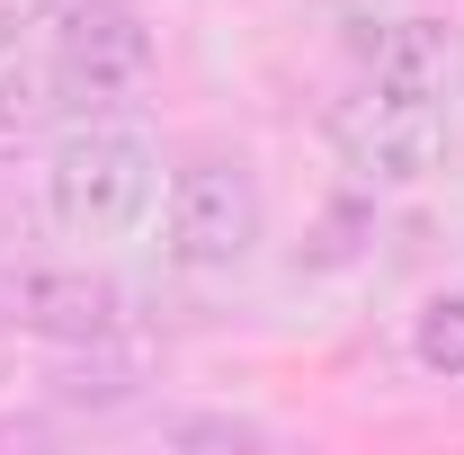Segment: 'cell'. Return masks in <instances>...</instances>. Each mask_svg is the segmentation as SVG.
Here are the masks:
<instances>
[{"label": "cell", "instance_id": "obj_1", "mask_svg": "<svg viewBox=\"0 0 464 455\" xmlns=\"http://www.w3.org/2000/svg\"><path fill=\"white\" fill-rule=\"evenodd\" d=\"M36 188H45V224L63 241L116 250V241H134L152 224V206H161V152L134 125H116V116H81V125L54 134Z\"/></svg>", "mask_w": 464, "mask_h": 455}, {"label": "cell", "instance_id": "obj_2", "mask_svg": "<svg viewBox=\"0 0 464 455\" xmlns=\"http://www.w3.org/2000/svg\"><path fill=\"white\" fill-rule=\"evenodd\" d=\"M259 241H268V188L259 170L224 152V143H206V152H188L161 188V250H170L179 277H241L250 259H259Z\"/></svg>", "mask_w": 464, "mask_h": 455}, {"label": "cell", "instance_id": "obj_3", "mask_svg": "<svg viewBox=\"0 0 464 455\" xmlns=\"http://www.w3.org/2000/svg\"><path fill=\"white\" fill-rule=\"evenodd\" d=\"M322 134H331V152H340V170L357 179V188L393 197V188H429V179L447 170V152H456V108L357 81L348 99H331Z\"/></svg>", "mask_w": 464, "mask_h": 455}, {"label": "cell", "instance_id": "obj_4", "mask_svg": "<svg viewBox=\"0 0 464 455\" xmlns=\"http://www.w3.org/2000/svg\"><path fill=\"white\" fill-rule=\"evenodd\" d=\"M54 90L72 99L81 116H108V108H134L161 72V45L143 27V9L125 0H72L54 9Z\"/></svg>", "mask_w": 464, "mask_h": 455}, {"label": "cell", "instance_id": "obj_5", "mask_svg": "<svg viewBox=\"0 0 464 455\" xmlns=\"http://www.w3.org/2000/svg\"><path fill=\"white\" fill-rule=\"evenodd\" d=\"M0 304H9V331L54 340V348H99L125 322V295L90 259H36V268H18V277L0 286Z\"/></svg>", "mask_w": 464, "mask_h": 455}, {"label": "cell", "instance_id": "obj_6", "mask_svg": "<svg viewBox=\"0 0 464 455\" xmlns=\"http://www.w3.org/2000/svg\"><path fill=\"white\" fill-rule=\"evenodd\" d=\"M357 81L456 108V90H464V36H456V18H438V9H393V18H375V27L357 36Z\"/></svg>", "mask_w": 464, "mask_h": 455}, {"label": "cell", "instance_id": "obj_7", "mask_svg": "<svg viewBox=\"0 0 464 455\" xmlns=\"http://www.w3.org/2000/svg\"><path fill=\"white\" fill-rule=\"evenodd\" d=\"M411 366L429 384H464V286L420 295V313H411Z\"/></svg>", "mask_w": 464, "mask_h": 455}, {"label": "cell", "instance_id": "obj_8", "mask_svg": "<svg viewBox=\"0 0 464 455\" xmlns=\"http://www.w3.org/2000/svg\"><path fill=\"white\" fill-rule=\"evenodd\" d=\"M27 18H36L27 0H0V54H18V36H27Z\"/></svg>", "mask_w": 464, "mask_h": 455}, {"label": "cell", "instance_id": "obj_9", "mask_svg": "<svg viewBox=\"0 0 464 455\" xmlns=\"http://www.w3.org/2000/svg\"><path fill=\"white\" fill-rule=\"evenodd\" d=\"M0 357H9V304H0Z\"/></svg>", "mask_w": 464, "mask_h": 455}]
</instances>
